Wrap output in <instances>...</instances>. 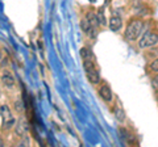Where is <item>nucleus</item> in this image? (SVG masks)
Wrapping results in <instances>:
<instances>
[{
  "label": "nucleus",
  "mask_w": 158,
  "mask_h": 147,
  "mask_svg": "<svg viewBox=\"0 0 158 147\" xmlns=\"http://www.w3.org/2000/svg\"><path fill=\"white\" fill-rule=\"evenodd\" d=\"M142 29H144V21L142 20H135L132 21L129 25H128L127 30H125V37L127 40L129 41H135L140 37V34L142 33Z\"/></svg>",
  "instance_id": "f257e3e1"
},
{
  "label": "nucleus",
  "mask_w": 158,
  "mask_h": 147,
  "mask_svg": "<svg viewBox=\"0 0 158 147\" xmlns=\"http://www.w3.org/2000/svg\"><path fill=\"white\" fill-rule=\"evenodd\" d=\"M83 61H85L83 66H85V70L87 72L88 79H90V81L92 84H98L99 80H100V77H99V72L95 68V66H94V63L91 62V59H83Z\"/></svg>",
  "instance_id": "f03ea898"
},
{
  "label": "nucleus",
  "mask_w": 158,
  "mask_h": 147,
  "mask_svg": "<svg viewBox=\"0 0 158 147\" xmlns=\"http://www.w3.org/2000/svg\"><path fill=\"white\" fill-rule=\"evenodd\" d=\"M0 114H2L3 120H4V127H6V129H11L16 121H15V118L12 117L11 110H9V108L7 105L0 106Z\"/></svg>",
  "instance_id": "7ed1b4c3"
},
{
  "label": "nucleus",
  "mask_w": 158,
  "mask_h": 147,
  "mask_svg": "<svg viewBox=\"0 0 158 147\" xmlns=\"http://www.w3.org/2000/svg\"><path fill=\"white\" fill-rule=\"evenodd\" d=\"M157 42H158V34L152 33V32H146L140 41V47L153 46V45H156Z\"/></svg>",
  "instance_id": "20e7f679"
},
{
  "label": "nucleus",
  "mask_w": 158,
  "mask_h": 147,
  "mask_svg": "<svg viewBox=\"0 0 158 147\" xmlns=\"http://www.w3.org/2000/svg\"><path fill=\"white\" fill-rule=\"evenodd\" d=\"M121 25H123V21H121L120 17H117V16L111 17V20H110V28H111V30L117 32L118 29L121 28Z\"/></svg>",
  "instance_id": "39448f33"
},
{
  "label": "nucleus",
  "mask_w": 158,
  "mask_h": 147,
  "mask_svg": "<svg viewBox=\"0 0 158 147\" xmlns=\"http://www.w3.org/2000/svg\"><path fill=\"white\" fill-rule=\"evenodd\" d=\"M2 81H3V84L6 85V87H13V84H15V79H13V76L9 74L8 71H6L2 75Z\"/></svg>",
  "instance_id": "423d86ee"
},
{
  "label": "nucleus",
  "mask_w": 158,
  "mask_h": 147,
  "mask_svg": "<svg viewBox=\"0 0 158 147\" xmlns=\"http://www.w3.org/2000/svg\"><path fill=\"white\" fill-rule=\"evenodd\" d=\"M99 93H100V96L106 101H111L112 100V92H111V88L108 85H103L100 88V91H99Z\"/></svg>",
  "instance_id": "0eeeda50"
},
{
  "label": "nucleus",
  "mask_w": 158,
  "mask_h": 147,
  "mask_svg": "<svg viewBox=\"0 0 158 147\" xmlns=\"http://www.w3.org/2000/svg\"><path fill=\"white\" fill-rule=\"evenodd\" d=\"M82 29L85 30L86 33H90L92 30V25L90 24V21H88V18H85V20H82Z\"/></svg>",
  "instance_id": "6e6552de"
},
{
  "label": "nucleus",
  "mask_w": 158,
  "mask_h": 147,
  "mask_svg": "<svg viewBox=\"0 0 158 147\" xmlns=\"http://www.w3.org/2000/svg\"><path fill=\"white\" fill-rule=\"evenodd\" d=\"M27 131V125H25V121L21 120L19 122V125H17V133L20 135H24V133Z\"/></svg>",
  "instance_id": "1a4fd4ad"
},
{
  "label": "nucleus",
  "mask_w": 158,
  "mask_h": 147,
  "mask_svg": "<svg viewBox=\"0 0 158 147\" xmlns=\"http://www.w3.org/2000/svg\"><path fill=\"white\" fill-rule=\"evenodd\" d=\"M81 55H82L83 59H91V51L88 50L87 47L81 49Z\"/></svg>",
  "instance_id": "9d476101"
},
{
  "label": "nucleus",
  "mask_w": 158,
  "mask_h": 147,
  "mask_svg": "<svg viewBox=\"0 0 158 147\" xmlns=\"http://www.w3.org/2000/svg\"><path fill=\"white\" fill-rule=\"evenodd\" d=\"M115 113H116L117 120H124V112H123V110L116 109V110H115Z\"/></svg>",
  "instance_id": "9b49d317"
},
{
  "label": "nucleus",
  "mask_w": 158,
  "mask_h": 147,
  "mask_svg": "<svg viewBox=\"0 0 158 147\" xmlns=\"http://www.w3.org/2000/svg\"><path fill=\"white\" fill-rule=\"evenodd\" d=\"M152 70H154V71H158V59L153 62V65H152Z\"/></svg>",
  "instance_id": "f8f14e48"
},
{
  "label": "nucleus",
  "mask_w": 158,
  "mask_h": 147,
  "mask_svg": "<svg viewBox=\"0 0 158 147\" xmlns=\"http://www.w3.org/2000/svg\"><path fill=\"white\" fill-rule=\"evenodd\" d=\"M153 87H154L156 89H158V75L154 77V80H153Z\"/></svg>",
  "instance_id": "ddd939ff"
},
{
  "label": "nucleus",
  "mask_w": 158,
  "mask_h": 147,
  "mask_svg": "<svg viewBox=\"0 0 158 147\" xmlns=\"http://www.w3.org/2000/svg\"><path fill=\"white\" fill-rule=\"evenodd\" d=\"M4 146V141L2 139V138H0V147H3Z\"/></svg>",
  "instance_id": "4468645a"
},
{
  "label": "nucleus",
  "mask_w": 158,
  "mask_h": 147,
  "mask_svg": "<svg viewBox=\"0 0 158 147\" xmlns=\"http://www.w3.org/2000/svg\"><path fill=\"white\" fill-rule=\"evenodd\" d=\"M2 58H3V55H2V53H0V61H2Z\"/></svg>",
  "instance_id": "2eb2a0df"
}]
</instances>
